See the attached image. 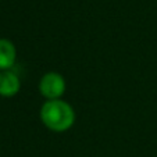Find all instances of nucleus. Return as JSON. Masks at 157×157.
Masks as SVG:
<instances>
[{
    "label": "nucleus",
    "instance_id": "nucleus-2",
    "mask_svg": "<svg viewBox=\"0 0 157 157\" xmlns=\"http://www.w3.org/2000/svg\"><path fill=\"white\" fill-rule=\"evenodd\" d=\"M39 92L48 100H59L65 92V79L59 72H48L39 82Z\"/></svg>",
    "mask_w": 157,
    "mask_h": 157
},
{
    "label": "nucleus",
    "instance_id": "nucleus-1",
    "mask_svg": "<svg viewBox=\"0 0 157 157\" xmlns=\"http://www.w3.org/2000/svg\"><path fill=\"white\" fill-rule=\"evenodd\" d=\"M40 120L54 132H64L75 122V111L64 100H48L40 107Z\"/></svg>",
    "mask_w": 157,
    "mask_h": 157
},
{
    "label": "nucleus",
    "instance_id": "nucleus-3",
    "mask_svg": "<svg viewBox=\"0 0 157 157\" xmlns=\"http://www.w3.org/2000/svg\"><path fill=\"white\" fill-rule=\"evenodd\" d=\"M21 82L15 72L10 71H0V96L3 98H13L20 92Z\"/></svg>",
    "mask_w": 157,
    "mask_h": 157
},
{
    "label": "nucleus",
    "instance_id": "nucleus-4",
    "mask_svg": "<svg viewBox=\"0 0 157 157\" xmlns=\"http://www.w3.org/2000/svg\"><path fill=\"white\" fill-rule=\"evenodd\" d=\"M17 50L11 40L0 39V71H7L14 65Z\"/></svg>",
    "mask_w": 157,
    "mask_h": 157
}]
</instances>
